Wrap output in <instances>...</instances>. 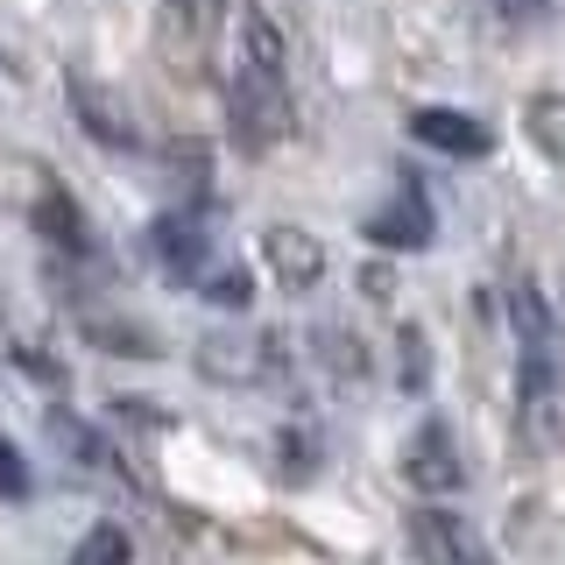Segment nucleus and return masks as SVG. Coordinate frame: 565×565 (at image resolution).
I'll return each mask as SVG.
<instances>
[{"mask_svg": "<svg viewBox=\"0 0 565 565\" xmlns=\"http://www.w3.org/2000/svg\"><path fill=\"white\" fill-rule=\"evenodd\" d=\"M234 141L247 156L276 149L282 135L297 128V99H290V71H282V35L262 8L241 14V64H234Z\"/></svg>", "mask_w": 565, "mask_h": 565, "instance_id": "f257e3e1", "label": "nucleus"}, {"mask_svg": "<svg viewBox=\"0 0 565 565\" xmlns=\"http://www.w3.org/2000/svg\"><path fill=\"white\" fill-rule=\"evenodd\" d=\"M509 318H516V340H523V361H516L523 403H537V411H544V403L565 388V332H558L552 305H544L530 282H516V290H509Z\"/></svg>", "mask_w": 565, "mask_h": 565, "instance_id": "f03ea898", "label": "nucleus"}, {"mask_svg": "<svg viewBox=\"0 0 565 565\" xmlns=\"http://www.w3.org/2000/svg\"><path fill=\"white\" fill-rule=\"evenodd\" d=\"M64 99H71V120H78V128L93 135L99 149H135V141H141L128 93H114V85H106L99 71L71 64V71H64Z\"/></svg>", "mask_w": 565, "mask_h": 565, "instance_id": "7ed1b4c3", "label": "nucleus"}, {"mask_svg": "<svg viewBox=\"0 0 565 565\" xmlns=\"http://www.w3.org/2000/svg\"><path fill=\"white\" fill-rule=\"evenodd\" d=\"M403 481H411L417 494H459L467 488V452H459L452 424H417L411 446H403Z\"/></svg>", "mask_w": 565, "mask_h": 565, "instance_id": "20e7f679", "label": "nucleus"}, {"mask_svg": "<svg viewBox=\"0 0 565 565\" xmlns=\"http://www.w3.org/2000/svg\"><path fill=\"white\" fill-rule=\"evenodd\" d=\"M411 552H417V565H502L481 537H473V523L452 516V509H417L411 516Z\"/></svg>", "mask_w": 565, "mask_h": 565, "instance_id": "39448f33", "label": "nucleus"}, {"mask_svg": "<svg viewBox=\"0 0 565 565\" xmlns=\"http://www.w3.org/2000/svg\"><path fill=\"white\" fill-rule=\"evenodd\" d=\"M431 234H438V220H431V199L417 184H396V199L382 212H367V241L388 247V255H424Z\"/></svg>", "mask_w": 565, "mask_h": 565, "instance_id": "423d86ee", "label": "nucleus"}, {"mask_svg": "<svg viewBox=\"0 0 565 565\" xmlns=\"http://www.w3.org/2000/svg\"><path fill=\"white\" fill-rule=\"evenodd\" d=\"M411 135L438 156H488L494 149V135L473 114H459V106H411Z\"/></svg>", "mask_w": 565, "mask_h": 565, "instance_id": "0eeeda50", "label": "nucleus"}, {"mask_svg": "<svg viewBox=\"0 0 565 565\" xmlns=\"http://www.w3.org/2000/svg\"><path fill=\"white\" fill-rule=\"evenodd\" d=\"M156 255H163L170 276L205 282V269H212V234H205V220H199V212H163V220H156Z\"/></svg>", "mask_w": 565, "mask_h": 565, "instance_id": "6e6552de", "label": "nucleus"}, {"mask_svg": "<svg viewBox=\"0 0 565 565\" xmlns=\"http://www.w3.org/2000/svg\"><path fill=\"white\" fill-rule=\"evenodd\" d=\"M262 255H269L282 290H311V282L326 276V247H318V234H305V226H269V234H262Z\"/></svg>", "mask_w": 565, "mask_h": 565, "instance_id": "1a4fd4ad", "label": "nucleus"}, {"mask_svg": "<svg viewBox=\"0 0 565 565\" xmlns=\"http://www.w3.org/2000/svg\"><path fill=\"white\" fill-rule=\"evenodd\" d=\"M163 35L184 57H205L220 35V0H163Z\"/></svg>", "mask_w": 565, "mask_h": 565, "instance_id": "9d476101", "label": "nucleus"}, {"mask_svg": "<svg viewBox=\"0 0 565 565\" xmlns=\"http://www.w3.org/2000/svg\"><path fill=\"white\" fill-rule=\"evenodd\" d=\"M35 234L50 247H71V255H93V226L71 205V191H43V199H35Z\"/></svg>", "mask_w": 565, "mask_h": 565, "instance_id": "9b49d317", "label": "nucleus"}, {"mask_svg": "<svg viewBox=\"0 0 565 565\" xmlns=\"http://www.w3.org/2000/svg\"><path fill=\"white\" fill-rule=\"evenodd\" d=\"M78 332L93 340L99 353H135V361H156L163 353V340H156L149 326H128V318H99V311H85L78 318Z\"/></svg>", "mask_w": 565, "mask_h": 565, "instance_id": "f8f14e48", "label": "nucleus"}, {"mask_svg": "<svg viewBox=\"0 0 565 565\" xmlns=\"http://www.w3.org/2000/svg\"><path fill=\"white\" fill-rule=\"evenodd\" d=\"M523 128H530V141H537L552 163H565V93L530 99V106H523Z\"/></svg>", "mask_w": 565, "mask_h": 565, "instance_id": "ddd939ff", "label": "nucleus"}, {"mask_svg": "<svg viewBox=\"0 0 565 565\" xmlns=\"http://www.w3.org/2000/svg\"><path fill=\"white\" fill-rule=\"evenodd\" d=\"M50 438H57L64 452H78L85 467H114V446H106V438H99L85 417H64V411H50Z\"/></svg>", "mask_w": 565, "mask_h": 565, "instance_id": "4468645a", "label": "nucleus"}, {"mask_svg": "<svg viewBox=\"0 0 565 565\" xmlns=\"http://www.w3.org/2000/svg\"><path fill=\"white\" fill-rule=\"evenodd\" d=\"M128 558H135V544H128V530H120V523L85 530V544L71 552V565H128Z\"/></svg>", "mask_w": 565, "mask_h": 565, "instance_id": "2eb2a0df", "label": "nucleus"}, {"mask_svg": "<svg viewBox=\"0 0 565 565\" xmlns=\"http://www.w3.org/2000/svg\"><path fill=\"white\" fill-rule=\"evenodd\" d=\"M205 297L220 311H247V297H255V276L247 269H205Z\"/></svg>", "mask_w": 565, "mask_h": 565, "instance_id": "dca6fc26", "label": "nucleus"}, {"mask_svg": "<svg viewBox=\"0 0 565 565\" xmlns=\"http://www.w3.org/2000/svg\"><path fill=\"white\" fill-rule=\"evenodd\" d=\"M0 494H8V502H22V494H29V467H22V452H14L8 431H0Z\"/></svg>", "mask_w": 565, "mask_h": 565, "instance_id": "f3484780", "label": "nucleus"}, {"mask_svg": "<svg viewBox=\"0 0 565 565\" xmlns=\"http://www.w3.org/2000/svg\"><path fill=\"white\" fill-rule=\"evenodd\" d=\"M403 382H411V388H424V332L417 326H403Z\"/></svg>", "mask_w": 565, "mask_h": 565, "instance_id": "a211bd4d", "label": "nucleus"}]
</instances>
